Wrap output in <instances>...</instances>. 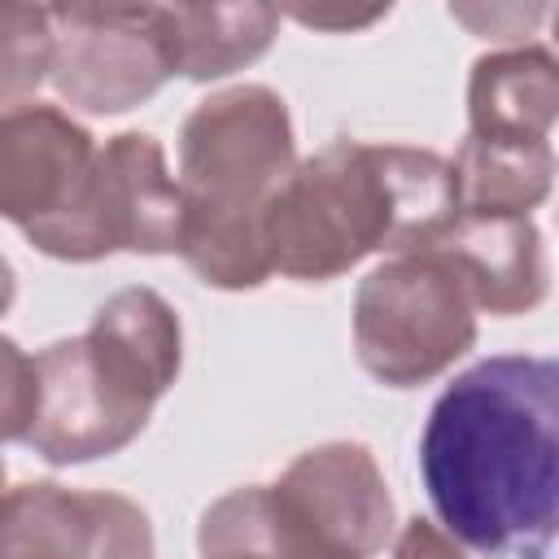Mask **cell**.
Segmentation results:
<instances>
[{
    "label": "cell",
    "instance_id": "e0dca14e",
    "mask_svg": "<svg viewBox=\"0 0 559 559\" xmlns=\"http://www.w3.org/2000/svg\"><path fill=\"white\" fill-rule=\"evenodd\" d=\"M48 74H52L48 9L0 0V105H26V96Z\"/></svg>",
    "mask_w": 559,
    "mask_h": 559
},
{
    "label": "cell",
    "instance_id": "4fadbf2b",
    "mask_svg": "<svg viewBox=\"0 0 559 559\" xmlns=\"http://www.w3.org/2000/svg\"><path fill=\"white\" fill-rule=\"evenodd\" d=\"M559 114V66L550 48L520 44L485 52L467 79L472 140L489 144H550Z\"/></svg>",
    "mask_w": 559,
    "mask_h": 559
},
{
    "label": "cell",
    "instance_id": "7402d4cb",
    "mask_svg": "<svg viewBox=\"0 0 559 559\" xmlns=\"http://www.w3.org/2000/svg\"><path fill=\"white\" fill-rule=\"evenodd\" d=\"M4 493H9V489H4V463H0V498H4Z\"/></svg>",
    "mask_w": 559,
    "mask_h": 559
},
{
    "label": "cell",
    "instance_id": "8fae6325",
    "mask_svg": "<svg viewBox=\"0 0 559 559\" xmlns=\"http://www.w3.org/2000/svg\"><path fill=\"white\" fill-rule=\"evenodd\" d=\"M428 249L459 275L476 310L528 314L550 293L546 240L533 218L454 214V223Z\"/></svg>",
    "mask_w": 559,
    "mask_h": 559
},
{
    "label": "cell",
    "instance_id": "9c48e42d",
    "mask_svg": "<svg viewBox=\"0 0 559 559\" xmlns=\"http://www.w3.org/2000/svg\"><path fill=\"white\" fill-rule=\"evenodd\" d=\"M271 489L280 507L341 559H371L393 542V498L384 472L358 441L301 450Z\"/></svg>",
    "mask_w": 559,
    "mask_h": 559
},
{
    "label": "cell",
    "instance_id": "8992f818",
    "mask_svg": "<svg viewBox=\"0 0 559 559\" xmlns=\"http://www.w3.org/2000/svg\"><path fill=\"white\" fill-rule=\"evenodd\" d=\"M52 87L83 114H127L170 74L162 4H48Z\"/></svg>",
    "mask_w": 559,
    "mask_h": 559
},
{
    "label": "cell",
    "instance_id": "3957f363",
    "mask_svg": "<svg viewBox=\"0 0 559 559\" xmlns=\"http://www.w3.org/2000/svg\"><path fill=\"white\" fill-rule=\"evenodd\" d=\"M297 166L293 118L266 83L223 87L179 127V253L210 288H258L271 280L262 214Z\"/></svg>",
    "mask_w": 559,
    "mask_h": 559
},
{
    "label": "cell",
    "instance_id": "d6986e66",
    "mask_svg": "<svg viewBox=\"0 0 559 559\" xmlns=\"http://www.w3.org/2000/svg\"><path fill=\"white\" fill-rule=\"evenodd\" d=\"M393 559H467V550L441 524L415 515L402 524V533L393 542Z\"/></svg>",
    "mask_w": 559,
    "mask_h": 559
},
{
    "label": "cell",
    "instance_id": "2e32d148",
    "mask_svg": "<svg viewBox=\"0 0 559 559\" xmlns=\"http://www.w3.org/2000/svg\"><path fill=\"white\" fill-rule=\"evenodd\" d=\"M450 175L459 214L528 218V210L550 197L555 153L550 144H489L467 135L450 162Z\"/></svg>",
    "mask_w": 559,
    "mask_h": 559
},
{
    "label": "cell",
    "instance_id": "7a4b0ae2",
    "mask_svg": "<svg viewBox=\"0 0 559 559\" xmlns=\"http://www.w3.org/2000/svg\"><path fill=\"white\" fill-rule=\"evenodd\" d=\"M450 162L415 144L328 140L297 162L262 214L271 271L323 284L367 253H419L454 223Z\"/></svg>",
    "mask_w": 559,
    "mask_h": 559
},
{
    "label": "cell",
    "instance_id": "6da1fadb",
    "mask_svg": "<svg viewBox=\"0 0 559 559\" xmlns=\"http://www.w3.org/2000/svg\"><path fill=\"white\" fill-rule=\"evenodd\" d=\"M419 472L459 546L546 559L559 515V367L498 354L459 371L432 402Z\"/></svg>",
    "mask_w": 559,
    "mask_h": 559
},
{
    "label": "cell",
    "instance_id": "ac0fdd59",
    "mask_svg": "<svg viewBox=\"0 0 559 559\" xmlns=\"http://www.w3.org/2000/svg\"><path fill=\"white\" fill-rule=\"evenodd\" d=\"M35 419V358L0 336V441H22Z\"/></svg>",
    "mask_w": 559,
    "mask_h": 559
},
{
    "label": "cell",
    "instance_id": "44dd1931",
    "mask_svg": "<svg viewBox=\"0 0 559 559\" xmlns=\"http://www.w3.org/2000/svg\"><path fill=\"white\" fill-rule=\"evenodd\" d=\"M13 297H17V280H13V266H9V258L0 253V314L13 306Z\"/></svg>",
    "mask_w": 559,
    "mask_h": 559
},
{
    "label": "cell",
    "instance_id": "52a82bcc",
    "mask_svg": "<svg viewBox=\"0 0 559 559\" xmlns=\"http://www.w3.org/2000/svg\"><path fill=\"white\" fill-rule=\"evenodd\" d=\"M148 415L92 362L83 336H70L35 354V419L22 441L57 467L92 463L127 450Z\"/></svg>",
    "mask_w": 559,
    "mask_h": 559
},
{
    "label": "cell",
    "instance_id": "ba28073f",
    "mask_svg": "<svg viewBox=\"0 0 559 559\" xmlns=\"http://www.w3.org/2000/svg\"><path fill=\"white\" fill-rule=\"evenodd\" d=\"M0 559H153V524L122 493L26 480L0 498Z\"/></svg>",
    "mask_w": 559,
    "mask_h": 559
},
{
    "label": "cell",
    "instance_id": "9a60e30c",
    "mask_svg": "<svg viewBox=\"0 0 559 559\" xmlns=\"http://www.w3.org/2000/svg\"><path fill=\"white\" fill-rule=\"evenodd\" d=\"M197 550L201 559H341L280 507L271 485L214 498L197 524Z\"/></svg>",
    "mask_w": 559,
    "mask_h": 559
},
{
    "label": "cell",
    "instance_id": "7c38bea8",
    "mask_svg": "<svg viewBox=\"0 0 559 559\" xmlns=\"http://www.w3.org/2000/svg\"><path fill=\"white\" fill-rule=\"evenodd\" d=\"M92 362L140 406H157V397L175 384L183 362V332L175 306L135 284L105 297L83 332Z\"/></svg>",
    "mask_w": 559,
    "mask_h": 559
},
{
    "label": "cell",
    "instance_id": "277c9868",
    "mask_svg": "<svg viewBox=\"0 0 559 559\" xmlns=\"http://www.w3.org/2000/svg\"><path fill=\"white\" fill-rule=\"evenodd\" d=\"M476 345V306L432 253H397L354 288V349L371 380L415 389L450 371Z\"/></svg>",
    "mask_w": 559,
    "mask_h": 559
},
{
    "label": "cell",
    "instance_id": "5b68a950",
    "mask_svg": "<svg viewBox=\"0 0 559 559\" xmlns=\"http://www.w3.org/2000/svg\"><path fill=\"white\" fill-rule=\"evenodd\" d=\"M183 192L166 170V153L148 131H118L96 148L92 179L79 205L31 236V245L61 262H96L127 253H179Z\"/></svg>",
    "mask_w": 559,
    "mask_h": 559
},
{
    "label": "cell",
    "instance_id": "30bf717a",
    "mask_svg": "<svg viewBox=\"0 0 559 559\" xmlns=\"http://www.w3.org/2000/svg\"><path fill=\"white\" fill-rule=\"evenodd\" d=\"M96 166V144L57 105H13L0 109V218L17 223L31 240L35 231L61 223Z\"/></svg>",
    "mask_w": 559,
    "mask_h": 559
},
{
    "label": "cell",
    "instance_id": "5bb4252c",
    "mask_svg": "<svg viewBox=\"0 0 559 559\" xmlns=\"http://www.w3.org/2000/svg\"><path fill=\"white\" fill-rule=\"evenodd\" d=\"M162 17H166L175 74L192 83H210L258 61L271 48L284 13L275 4L245 0V4H162Z\"/></svg>",
    "mask_w": 559,
    "mask_h": 559
},
{
    "label": "cell",
    "instance_id": "ffe728a7",
    "mask_svg": "<svg viewBox=\"0 0 559 559\" xmlns=\"http://www.w3.org/2000/svg\"><path fill=\"white\" fill-rule=\"evenodd\" d=\"M389 9H288V17H297L301 26H314V31H354V26H367L376 17H384Z\"/></svg>",
    "mask_w": 559,
    "mask_h": 559
}]
</instances>
